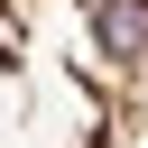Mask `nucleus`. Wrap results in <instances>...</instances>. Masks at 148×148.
Here are the masks:
<instances>
[{
    "label": "nucleus",
    "instance_id": "obj_1",
    "mask_svg": "<svg viewBox=\"0 0 148 148\" xmlns=\"http://www.w3.org/2000/svg\"><path fill=\"white\" fill-rule=\"evenodd\" d=\"M0 148H148V0H0Z\"/></svg>",
    "mask_w": 148,
    "mask_h": 148
}]
</instances>
